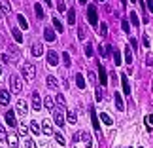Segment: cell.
Returning <instances> with one entry per match:
<instances>
[{
    "mask_svg": "<svg viewBox=\"0 0 153 148\" xmlns=\"http://www.w3.org/2000/svg\"><path fill=\"white\" fill-rule=\"evenodd\" d=\"M21 74H23V78H25V80L32 82L34 78H36V67H34L32 63H25L21 67Z\"/></svg>",
    "mask_w": 153,
    "mask_h": 148,
    "instance_id": "obj_1",
    "label": "cell"
},
{
    "mask_svg": "<svg viewBox=\"0 0 153 148\" xmlns=\"http://www.w3.org/2000/svg\"><path fill=\"white\" fill-rule=\"evenodd\" d=\"M10 87L13 93H21L23 91V80L19 74H11L10 76Z\"/></svg>",
    "mask_w": 153,
    "mask_h": 148,
    "instance_id": "obj_2",
    "label": "cell"
},
{
    "mask_svg": "<svg viewBox=\"0 0 153 148\" xmlns=\"http://www.w3.org/2000/svg\"><path fill=\"white\" fill-rule=\"evenodd\" d=\"M51 112H53V122H55L59 127H62L64 125V112H62V108H59V110L53 108Z\"/></svg>",
    "mask_w": 153,
    "mask_h": 148,
    "instance_id": "obj_3",
    "label": "cell"
},
{
    "mask_svg": "<svg viewBox=\"0 0 153 148\" xmlns=\"http://www.w3.org/2000/svg\"><path fill=\"white\" fill-rule=\"evenodd\" d=\"M87 19H89L91 25H98V17H97V8L93 4H89V8H87Z\"/></svg>",
    "mask_w": 153,
    "mask_h": 148,
    "instance_id": "obj_4",
    "label": "cell"
},
{
    "mask_svg": "<svg viewBox=\"0 0 153 148\" xmlns=\"http://www.w3.org/2000/svg\"><path fill=\"white\" fill-rule=\"evenodd\" d=\"M32 110H36V112L42 110V95L38 91L32 93Z\"/></svg>",
    "mask_w": 153,
    "mask_h": 148,
    "instance_id": "obj_5",
    "label": "cell"
},
{
    "mask_svg": "<svg viewBox=\"0 0 153 148\" xmlns=\"http://www.w3.org/2000/svg\"><path fill=\"white\" fill-rule=\"evenodd\" d=\"M48 65H49V67H57V65H59V53L55 50L48 51Z\"/></svg>",
    "mask_w": 153,
    "mask_h": 148,
    "instance_id": "obj_6",
    "label": "cell"
},
{
    "mask_svg": "<svg viewBox=\"0 0 153 148\" xmlns=\"http://www.w3.org/2000/svg\"><path fill=\"white\" fill-rule=\"evenodd\" d=\"M45 84H48V87H49V89H53V91H59V80H57L53 74H48V78H45Z\"/></svg>",
    "mask_w": 153,
    "mask_h": 148,
    "instance_id": "obj_7",
    "label": "cell"
},
{
    "mask_svg": "<svg viewBox=\"0 0 153 148\" xmlns=\"http://www.w3.org/2000/svg\"><path fill=\"white\" fill-rule=\"evenodd\" d=\"M6 140H8V144H10L11 148L19 146V135H17L15 131H13V133H8V135H6Z\"/></svg>",
    "mask_w": 153,
    "mask_h": 148,
    "instance_id": "obj_8",
    "label": "cell"
},
{
    "mask_svg": "<svg viewBox=\"0 0 153 148\" xmlns=\"http://www.w3.org/2000/svg\"><path fill=\"white\" fill-rule=\"evenodd\" d=\"M17 114H21V116H27L28 114V106H27V101H23V99H19L17 101Z\"/></svg>",
    "mask_w": 153,
    "mask_h": 148,
    "instance_id": "obj_9",
    "label": "cell"
},
{
    "mask_svg": "<svg viewBox=\"0 0 153 148\" xmlns=\"http://www.w3.org/2000/svg\"><path fill=\"white\" fill-rule=\"evenodd\" d=\"M6 123H8L10 127H15V125H17L15 112H13V110H8V112H6Z\"/></svg>",
    "mask_w": 153,
    "mask_h": 148,
    "instance_id": "obj_10",
    "label": "cell"
},
{
    "mask_svg": "<svg viewBox=\"0 0 153 148\" xmlns=\"http://www.w3.org/2000/svg\"><path fill=\"white\" fill-rule=\"evenodd\" d=\"M8 104H10V91L0 89V106H8Z\"/></svg>",
    "mask_w": 153,
    "mask_h": 148,
    "instance_id": "obj_11",
    "label": "cell"
},
{
    "mask_svg": "<svg viewBox=\"0 0 153 148\" xmlns=\"http://www.w3.org/2000/svg\"><path fill=\"white\" fill-rule=\"evenodd\" d=\"M32 55L34 57H42L44 55V44H40V42H36V44H32Z\"/></svg>",
    "mask_w": 153,
    "mask_h": 148,
    "instance_id": "obj_12",
    "label": "cell"
},
{
    "mask_svg": "<svg viewBox=\"0 0 153 148\" xmlns=\"http://www.w3.org/2000/svg\"><path fill=\"white\" fill-rule=\"evenodd\" d=\"M98 76H100V84L106 87V84H108V76H106V68L102 63H98Z\"/></svg>",
    "mask_w": 153,
    "mask_h": 148,
    "instance_id": "obj_13",
    "label": "cell"
},
{
    "mask_svg": "<svg viewBox=\"0 0 153 148\" xmlns=\"http://www.w3.org/2000/svg\"><path fill=\"white\" fill-rule=\"evenodd\" d=\"M8 53H10V55H13V59H11V63H17V59L21 57V51L17 50L13 44H11V46H8Z\"/></svg>",
    "mask_w": 153,
    "mask_h": 148,
    "instance_id": "obj_14",
    "label": "cell"
},
{
    "mask_svg": "<svg viewBox=\"0 0 153 148\" xmlns=\"http://www.w3.org/2000/svg\"><path fill=\"white\" fill-rule=\"evenodd\" d=\"M42 106H45L48 110H53V108H55V99L49 97V95H45L44 101H42Z\"/></svg>",
    "mask_w": 153,
    "mask_h": 148,
    "instance_id": "obj_15",
    "label": "cell"
},
{
    "mask_svg": "<svg viewBox=\"0 0 153 148\" xmlns=\"http://www.w3.org/2000/svg\"><path fill=\"white\" fill-rule=\"evenodd\" d=\"M64 122H68V123H72V125H74V123L78 122V114H76L74 110L66 112V114H64Z\"/></svg>",
    "mask_w": 153,
    "mask_h": 148,
    "instance_id": "obj_16",
    "label": "cell"
},
{
    "mask_svg": "<svg viewBox=\"0 0 153 148\" xmlns=\"http://www.w3.org/2000/svg\"><path fill=\"white\" fill-rule=\"evenodd\" d=\"M40 129H42V133H44V135H53V127H51V123H49L48 120H44V122H42Z\"/></svg>",
    "mask_w": 153,
    "mask_h": 148,
    "instance_id": "obj_17",
    "label": "cell"
},
{
    "mask_svg": "<svg viewBox=\"0 0 153 148\" xmlns=\"http://www.w3.org/2000/svg\"><path fill=\"white\" fill-rule=\"evenodd\" d=\"M0 10H2V14H11V4H10V0H0Z\"/></svg>",
    "mask_w": 153,
    "mask_h": 148,
    "instance_id": "obj_18",
    "label": "cell"
},
{
    "mask_svg": "<svg viewBox=\"0 0 153 148\" xmlns=\"http://www.w3.org/2000/svg\"><path fill=\"white\" fill-rule=\"evenodd\" d=\"M17 23H19V27H21V29L28 31V21L25 19V15H23V14H17Z\"/></svg>",
    "mask_w": 153,
    "mask_h": 148,
    "instance_id": "obj_19",
    "label": "cell"
},
{
    "mask_svg": "<svg viewBox=\"0 0 153 148\" xmlns=\"http://www.w3.org/2000/svg\"><path fill=\"white\" fill-rule=\"evenodd\" d=\"M115 108L119 110V112H123V110H125V103H123V99H121V95H119V93H115Z\"/></svg>",
    "mask_w": 153,
    "mask_h": 148,
    "instance_id": "obj_20",
    "label": "cell"
},
{
    "mask_svg": "<svg viewBox=\"0 0 153 148\" xmlns=\"http://www.w3.org/2000/svg\"><path fill=\"white\" fill-rule=\"evenodd\" d=\"M121 84H123V93H125V95H131V86H128V82H127V76H125V74L121 76Z\"/></svg>",
    "mask_w": 153,
    "mask_h": 148,
    "instance_id": "obj_21",
    "label": "cell"
},
{
    "mask_svg": "<svg viewBox=\"0 0 153 148\" xmlns=\"http://www.w3.org/2000/svg\"><path fill=\"white\" fill-rule=\"evenodd\" d=\"M76 86H78V89H85V78H83V74H76Z\"/></svg>",
    "mask_w": 153,
    "mask_h": 148,
    "instance_id": "obj_22",
    "label": "cell"
},
{
    "mask_svg": "<svg viewBox=\"0 0 153 148\" xmlns=\"http://www.w3.org/2000/svg\"><path fill=\"white\" fill-rule=\"evenodd\" d=\"M132 61H134V59H132V50L127 46V48H125V63L127 65H132Z\"/></svg>",
    "mask_w": 153,
    "mask_h": 148,
    "instance_id": "obj_23",
    "label": "cell"
},
{
    "mask_svg": "<svg viewBox=\"0 0 153 148\" xmlns=\"http://www.w3.org/2000/svg\"><path fill=\"white\" fill-rule=\"evenodd\" d=\"M11 34H13V38H15V42L17 44H21L23 42V34H21V31H19V29H11Z\"/></svg>",
    "mask_w": 153,
    "mask_h": 148,
    "instance_id": "obj_24",
    "label": "cell"
},
{
    "mask_svg": "<svg viewBox=\"0 0 153 148\" xmlns=\"http://www.w3.org/2000/svg\"><path fill=\"white\" fill-rule=\"evenodd\" d=\"M44 36H45L48 42H53V40H55V31H53V29H45V31H44Z\"/></svg>",
    "mask_w": 153,
    "mask_h": 148,
    "instance_id": "obj_25",
    "label": "cell"
},
{
    "mask_svg": "<svg viewBox=\"0 0 153 148\" xmlns=\"http://www.w3.org/2000/svg\"><path fill=\"white\" fill-rule=\"evenodd\" d=\"M61 59H62V65H64L66 68L70 67V65H72V59H70V53H68V51H64L62 55H61Z\"/></svg>",
    "mask_w": 153,
    "mask_h": 148,
    "instance_id": "obj_26",
    "label": "cell"
},
{
    "mask_svg": "<svg viewBox=\"0 0 153 148\" xmlns=\"http://www.w3.org/2000/svg\"><path fill=\"white\" fill-rule=\"evenodd\" d=\"M19 135H23V137H28V125L25 122H19Z\"/></svg>",
    "mask_w": 153,
    "mask_h": 148,
    "instance_id": "obj_27",
    "label": "cell"
},
{
    "mask_svg": "<svg viewBox=\"0 0 153 148\" xmlns=\"http://www.w3.org/2000/svg\"><path fill=\"white\" fill-rule=\"evenodd\" d=\"M34 11H36V17H38V19H44V17H45L42 4H36V6H34Z\"/></svg>",
    "mask_w": 153,
    "mask_h": 148,
    "instance_id": "obj_28",
    "label": "cell"
},
{
    "mask_svg": "<svg viewBox=\"0 0 153 148\" xmlns=\"http://www.w3.org/2000/svg\"><path fill=\"white\" fill-rule=\"evenodd\" d=\"M66 17H68V23H70V25H74V21H76V11H74V8H70L66 11Z\"/></svg>",
    "mask_w": 153,
    "mask_h": 148,
    "instance_id": "obj_29",
    "label": "cell"
},
{
    "mask_svg": "<svg viewBox=\"0 0 153 148\" xmlns=\"http://www.w3.org/2000/svg\"><path fill=\"white\" fill-rule=\"evenodd\" d=\"M100 122H104L106 125H111V123H114V120H111V118L106 114V112H102V114H100Z\"/></svg>",
    "mask_w": 153,
    "mask_h": 148,
    "instance_id": "obj_30",
    "label": "cell"
},
{
    "mask_svg": "<svg viewBox=\"0 0 153 148\" xmlns=\"http://www.w3.org/2000/svg\"><path fill=\"white\" fill-rule=\"evenodd\" d=\"M53 27H55V31H59V32L64 31V29H62V23L59 21V17H53Z\"/></svg>",
    "mask_w": 153,
    "mask_h": 148,
    "instance_id": "obj_31",
    "label": "cell"
},
{
    "mask_svg": "<svg viewBox=\"0 0 153 148\" xmlns=\"http://www.w3.org/2000/svg\"><path fill=\"white\" fill-rule=\"evenodd\" d=\"M55 103L59 104V108H64V106H66V101H64V97L61 95V93H59V95H57V99H55Z\"/></svg>",
    "mask_w": 153,
    "mask_h": 148,
    "instance_id": "obj_32",
    "label": "cell"
},
{
    "mask_svg": "<svg viewBox=\"0 0 153 148\" xmlns=\"http://www.w3.org/2000/svg\"><path fill=\"white\" fill-rule=\"evenodd\" d=\"M131 23H132V25H134V29H138V25H140V19H138V15L134 14V11H132V14H131Z\"/></svg>",
    "mask_w": 153,
    "mask_h": 148,
    "instance_id": "obj_33",
    "label": "cell"
},
{
    "mask_svg": "<svg viewBox=\"0 0 153 148\" xmlns=\"http://www.w3.org/2000/svg\"><path fill=\"white\" fill-rule=\"evenodd\" d=\"M91 116H93V125H95V129L98 131V129H100V125H98V120H97V112L91 108Z\"/></svg>",
    "mask_w": 153,
    "mask_h": 148,
    "instance_id": "obj_34",
    "label": "cell"
},
{
    "mask_svg": "<svg viewBox=\"0 0 153 148\" xmlns=\"http://www.w3.org/2000/svg\"><path fill=\"white\" fill-rule=\"evenodd\" d=\"M30 131L34 135H38L40 133V125H38V122H30Z\"/></svg>",
    "mask_w": 153,
    "mask_h": 148,
    "instance_id": "obj_35",
    "label": "cell"
},
{
    "mask_svg": "<svg viewBox=\"0 0 153 148\" xmlns=\"http://www.w3.org/2000/svg\"><path fill=\"white\" fill-rule=\"evenodd\" d=\"M121 27H123V32H127V34L131 32V25H128V21H127V19H123V21H121Z\"/></svg>",
    "mask_w": 153,
    "mask_h": 148,
    "instance_id": "obj_36",
    "label": "cell"
},
{
    "mask_svg": "<svg viewBox=\"0 0 153 148\" xmlns=\"http://www.w3.org/2000/svg\"><path fill=\"white\" fill-rule=\"evenodd\" d=\"M142 42H144V46H146V48H149V46H151V38H149V34H148V32H144V38H142Z\"/></svg>",
    "mask_w": 153,
    "mask_h": 148,
    "instance_id": "obj_37",
    "label": "cell"
},
{
    "mask_svg": "<svg viewBox=\"0 0 153 148\" xmlns=\"http://www.w3.org/2000/svg\"><path fill=\"white\" fill-rule=\"evenodd\" d=\"M85 55H87V57H89V59L93 57V44H91V42H89V44H87V46H85Z\"/></svg>",
    "mask_w": 153,
    "mask_h": 148,
    "instance_id": "obj_38",
    "label": "cell"
},
{
    "mask_svg": "<svg viewBox=\"0 0 153 148\" xmlns=\"http://www.w3.org/2000/svg\"><path fill=\"white\" fill-rule=\"evenodd\" d=\"M100 53H102V57H108L110 55V46H100Z\"/></svg>",
    "mask_w": 153,
    "mask_h": 148,
    "instance_id": "obj_39",
    "label": "cell"
},
{
    "mask_svg": "<svg viewBox=\"0 0 153 148\" xmlns=\"http://www.w3.org/2000/svg\"><path fill=\"white\" fill-rule=\"evenodd\" d=\"M25 148H36V143H34L30 137H27V140H25Z\"/></svg>",
    "mask_w": 153,
    "mask_h": 148,
    "instance_id": "obj_40",
    "label": "cell"
},
{
    "mask_svg": "<svg viewBox=\"0 0 153 148\" xmlns=\"http://www.w3.org/2000/svg\"><path fill=\"white\" fill-rule=\"evenodd\" d=\"M55 140H57V143L61 144V146L66 143V140H64V137H62V133H55Z\"/></svg>",
    "mask_w": 153,
    "mask_h": 148,
    "instance_id": "obj_41",
    "label": "cell"
},
{
    "mask_svg": "<svg viewBox=\"0 0 153 148\" xmlns=\"http://www.w3.org/2000/svg\"><path fill=\"white\" fill-rule=\"evenodd\" d=\"M100 36H106V34H108V25H106V23H100Z\"/></svg>",
    "mask_w": 153,
    "mask_h": 148,
    "instance_id": "obj_42",
    "label": "cell"
},
{
    "mask_svg": "<svg viewBox=\"0 0 153 148\" xmlns=\"http://www.w3.org/2000/svg\"><path fill=\"white\" fill-rule=\"evenodd\" d=\"M78 38L79 40H85V27H79L78 29Z\"/></svg>",
    "mask_w": 153,
    "mask_h": 148,
    "instance_id": "obj_43",
    "label": "cell"
},
{
    "mask_svg": "<svg viewBox=\"0 0 153 148\" xmlns=\"http://www.w3.org/2000/svg\"><path fill=\"white\" fill-rule=\"evenodd\" d=\"M153 65V55H151V51L148 53V55H146V67H151Z\"/></svg>",
    "mask_w": 153,
    "mask_h": 148,
    "instance_id": "obj_44",
    "label": "cell"
},
{
    "mask_svg": "<svg viewBox=\"0 0 153 148\" xmlns=\"http://www.w3.org/2000/svg\"><path fill=\"white\" fill-rule=\"evenodd\" d=\"M146 127H148V131L151 133V129H153V127H151V114L146 116Z\"/></svg>",
    "mask_w": 153,
    "mask_h": 148,
    "instance_id": "obj_45",
    "label": "cell"
},
{
    "mask_svg": "<svg viewBox=\"0 0 153 148\" xmlns=\"http://www.w3.org/2000/svg\"><path fill=\"white\" fill-rule=\"evenodd\" d=\"M81 140V131H78V133H74V137H72V143L76 144V143H79Z\"/></svg>",
    "mask_w": 153,
    "mask_h": 148,
    "instance_id": "obj_46",
    "label": "cell"
},
{
    "mask_svg": "<svg viewBox=\"0 0 153 148\" xmlns=\"http://www.w3.org/2000/svg\"><path fill=\"white\" fill-rule=\"evenodd\" d=\"M0 59H2V63H4V65L11 63V59H10V55H8V53H2V57H0Z\"/></svg>",
    "mask_w": 153,
    "mask_h": 148,
    "instance_id": "obj_47",
    "label": "cell"
},
{
    "mask_svg": "<svg viewBox=\"0 0 153 148\" xmlns=\"http://www.w3.org/2000/svg\"><path fill=\"white\" fill-rule=\"evenodd\" d=\"M114 61H115V65H121V55H119V51H114Z\"/></svg>",
    "mask_w": 153,
    "mask_h": 148,
    "instance_id": "obj_48",
    "label": "cell"
},
{
    "mask_svg": "<svg viewBox=\"0 0 153 148\" xmlns=\"http://www.w3.org/2000/svg\"><path fill=\"white\" fill-rule=\"evenodd\" d=\"M128 48H134V51H136V48H138V42H136V40H134V38H131V42H128Z\"/></svg>",
    "mask_w": 153,
    "mask_h": 148,
    "instance_id": "obj_49",
    "label": "cell"
},
{
    "mask_svg": "<svg viewBox=\"0 0 153 148\" xmlns=\"http://www.w3.org/2000/svg\"><path fill=\"white\" fill-rule=\"evenodd\" d=\"M102 87H97V101H102Z\"/></svg>",
    "mask_w": 153,
    "mask_h": 148,
    "instance_id": "obj_50",
    "label": "cell"
},
{
    "mask_svg": "<svg viewBox=\"0 0 153 148\" xmlns=\"http://www.w3.org/2000/svg\"><path fill=\"white\" fill-rule=\"evenodd\" d=\"M6 135H8V133H6L4 125H2V123H0V139H6Z\"/></svg>",
    "mask_w": 153,
    "mask_h": 148,
    "instance_id": "obj_51",
    "label": "cell"
},
{
    "mask_svg": "<svg viewBox=\"0 0 153 148\" xmlns=\"http://www.w3.org/2000/svg\"><path fill=\"white\" fill-rule=\"evenodd\" d=\"M59 11H66V6H64V2H59Z\"/></svg>",
    "mask_w": 153,
    "mask_h": 148,
    "instance_id": "obj_52",
    "label": "cell"
},
{
    "mask_svg": "<svg viewBox=\"0 0 153 148\" xmlns=\"http://www.w3.org/2000/svg\"><path fill=\"white\" fill-rule=\"evenodd\" d=\"M146 6H148V8H149V11H151V8H153V2H151V0H146Z\"/></svg>",
    "mask_w": 153,
    "mask_h": 148,
    "instance_id": "obj_53",
    "label": "cell"
},
{
    "mask_svg": "<svg viewBox=\"0 0 153 148\" xmlns=\"http://www.w3.org/2000/svg\"><path fill=\"white\" fill-rule=\"evenodd\" d=\"M78 2H79V4H83V6H85V4H87V0H78Z\"/></svg>",
    "mask_w": 153,
    "mask_h": 148,
    "instance_id": "obj_54",
    "label": "cell"
},
{
    "mask_svg": "<svg viewBox=\"0 0 153 148\" xmlns=\"http://www.w3.org/2000/svg\"><path fill=\"white\" fill-rule=\"evenodd\" d=\"M44 2H45V4H48V6H51V0H44Z\"/></svg>",
    "mask_w": 153,
    "mask_h": 148,
    "instance_id": "obj_55",
    "label": "cell"
},
{
    "mask_svg": "<svg viewBox=\"0 0 153 148\" xmlns=\"http://www.w3.org/2000/svg\"><path fill=\"white\" fill-rule=\"evenodd\" d=\"M2 17H4V14H2V10H0V21H2Z\"/></svg>",
    "mask_w": 153,
    "mask_h": 148,
    "instance_id": "obj_56",
    "label": "cell"
},
{
    "mask_svg": "<svg viewBox=\"0 0 153 148\" xmlns=\"http://www.w3.org/2000/svg\"><path fill=\"white\" fill-rule=\"evenodd\" d=\"M0 76H2V67H0Z\"/></svg>",
    "mask_w": 153,
    "mask_h": 148,
    "instance_id": "obj_57",
    "label": "cell"
},
{
    "mask_svg": "<svg viewBox=\"0 0 153 148\" xmlns=\"http://www.w3.org/2000/svg\"><path fill=\"white\" fill-rule=\"evenodd\" d=\"M131 2H136V0H131Z\"/></svg>",
    "mask_w": 153,
    "mask_h": 148,
    "instance_id": "obj_58",
    "label": "cell"
},
{
    "mask_svg": "<svg viewBox=\"0 0 153 148\" xmlns=\"http://www.w3.org/2000/svg\"><path fill=\"white\" fill-rule=\"evenodd\" d=\"M100 2H104V0H100Z\"/></svg>",
    "mask_w": 153,
    "mask_h": 148,
    "instance_id": "obj_59",
    "label": "cell"
}]
</instances>
